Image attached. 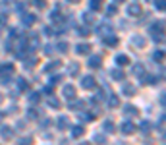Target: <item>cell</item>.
Listing matches in <instances>:
<instances>
[{"mask_svg":"<svg viewBox=\"0 0 166 145\" xmlns=\"http://www.w3.org/2000/svg\"><path fill=\"white\" fill-rule=\"evenodd\" d=\"M106 45H108V47H114V45H118V39H116V37H110V39H106Z\"/></svg>","mask_w":166,"mask_h":145,"instance_id":"cell-21","label":"cell"},{"mask_svg":"<svg viewBox=\"0 0 166 145\" xmlns=\"http://www.w3.org/2000/svg\"><path fill=\"white\" fill-rule=\"evenodd\" d=\"M83 132H85L83 126H75L74 130H71V135H74V137H79V135H83Z\"/></svg>","mask_w":166,"mask_h":145,"instance_id":"cell-13","label":"cell"},{"mask_svg":"<svg viewBox=\"0 0 166 145\" xmlns=\"http://www.w3.org/2000/svg\"><path fill=\"white\" fill-rule=\"evenodd\" d=\"M83 19L87 21V23H91V21H93V16H91V14H85V16H83Z\"/></svg>","mask_w":166,"mask_h":145,"instance_id":"cell-33","label":"cell"},{"mask_svg":"<svg viewBox=\"0 0 166 145\" xmlns=\"http://www.w3.org/2000/svg\"><path fill=\"white\" fill-rule=\"evenodd\" d=\"M141 12H143L141 4H128V14L129 16H141Z\"/></svg>","mask_w":166,"mask_h":145,"instance_id":"cell-2","label":"cell"},{"mask_svg":"<svg viewBox=\"0 0 166 145\" xmlns=\"http://www.w3.org/2000/svg\"><path fill=\"white\" fill-rule=\"evenodd\" d=\"M114 2H118V4H120V2H124V0H114Z\"/></svg>","mask_w":166,"mask_h":145,"instance_id":"cell-38","label":"cell"},{"mask_svg":"<svg viewBox=\"0 0 166 145\" xmlns=\"http://www.w3.org/2000/svg\"><path fill=\"white\" fill-rule=\"evenodd\" d=\"M14 74V66L12 64H4L2 66V77H10Z\"/></svg>","mask_w":166,"mask_h":145,"instance_id":"cell-5","label":"cell"},{"mask_svg":"<svg viewBox=\"0 0 166 145\" xmlns=\"http://www.w3.org/2000/svg\"><path fill=\"white\" fill-rule=\"evenodd\" d=\"M0 135H2L4 139H10V137H12V130H10L8 126H2V130H0Z\"/></svg>","mask_w":166,"mask_h":145,"instance_id":"cell-8","label":"cell"},{"mask_svg":"<svg viewBox=\"0 0 166 145\" xmlns=\"http://www.w3.org/2000/svg\"><path fill=\"white\" fill-rule=\"evenodd\" d=\"M108 105H110V106H118V99H116V95H110V99H108Z\"/></svg>","mask_w":166,"mask_h":145,"instance_id":"cell-19","label":"cell"},{"mask_svg":"<svg viewBox=\"0 0 166 145\" xmlns=\"http://www.w3.org/2000/svg\"><path fill=\"white\" fill-rule=\"evenodd\" d=\"M97 33L103 35V37H106V35H112V27H110V25H100V27L97 29Z\"/></svg>","mask_w":166,"mask_h":145,"instance_id":"cell-4","label":"cell"},{"mask_svg":"<svg viewBox=\"0 0 166 145\" xmlns=\"http://www.w3.org/2000/svg\"><path fill=\"white\" fill-rule=\"evenodd\" d=\"M37 116H39L37 110H29V118H37Z\"/></svg>","mask_w":166,"mask_h":145,"instance_id":"cell-35","label":"cell"},{"mask_svg":"<svg viewBox=\"0 0 166 145\" xmlns=\"http://www.w3.org/2000/svg\"><path fill=\"white\" fill-rule=\"evenodd\" d=\"M64 97L66 99H75V87L74 85H66L64 87Z\"/></svg>","mask_w":166,"mask_h":145,"instance_id":"cell-3","label":"cell"},{"mask_svg":"<svg viewBox=\"0 0 166 145\" xmlns=\"http://www.w3.org/2000/svg\"><path fill=\"white\" fill-rule=\"evenodd\" d=\"M58 50H60V52H68V43H60Z\"/></svg>","mask_w":166,"mask_h":145,"instance_id":"cell-22","label":"cell"},{"mask_svg":"<svg viewBox=\"0 0 166 145\" xmlns=\"http://www.w3.org/2000/svg\"><path fill=\"white\" fill-rule=\"evenodd\" d=\"M95 85H97V81H95V77H93V76H85L81 79V87H83V89H93Z\"/></svg>","mask_w":166,"mask_h":145,"instance_id":"cell-1","label":"cell"},{"mask_svg":"<svg viewBox=\"0 0 166 145\" xmlns=\"http://www.w3.org/2000/svg\"><path fill=\"white\" fill-rule=\"evenodd\" d=\"M116 62L120 64V66H128V64H129V58H128L126 54H120V56L116 58Z\"/></svg>","mask_w":166,"mask_h":145,"instance_id":"cell-10","label":"cell"},{"mask_svg":"<svg viewBox=\"0 0 166 145\" xmlns=\"http://www.w3.org/2000/svg\"><path fill=\"white\" fill-rule=\"evenodd\" d=\"M45 52H47V54H52V52H54V47H50V45L45 47Z\"/></svg>","mask_w":166,"mask_h":145,"instance_id":"cell-34","label":"cell"},{"mask_svg":"<svg viewBox=\"0 0 166 145\" xmlns=\"http://www.w3.org/2000/svg\"><path fill=\"white\" fill-rule=\"evenodd\" d=\"M60 66V62H50V64H47V68H45V72H54L56 68Z\"/></svg>","mask_w":166,"mask_h":145,"instance_id":"cell-14","label":"cell"},{"mask_svg":"<svg viewBox=\"0 0 166 145\" xmlns=\"http://www.w3.org/2000/svg\"><path fill=\"white\" fill-rule=\"evenodd\" d=\"M68 2H71V4H77V2H79V0H68Z\"/></svg>","mask_w":166,"mask_h":145,"instance_id":"cell-37","label":"cell"},{"mask_svg":"<svg viewBox=\"0 0 166 145\" xmlns=\"http://www.w3.org/2000/svg\"><path fill=\"white\" fill-rule=\"evenodd\" d=\"M133 43H135V45H139V47H143V45H145V39H141V37H135V39H133Z\"/></svg>","mask_w":166,"mask_h":145,"instance_id":"cell-25","label":"cell"},{"mask_svg":"<svg viewBox=\"0 0 166 145\" xmlns=\"http://www.w3.org/2000/svg\"><path fill=\"white\" fill-rule=\"evenodd\" d=\"M70 126V120L66 118V116H60V118H58V128L60 130H66Z\"/></svg>","mask_w":166,"mask_h":145,"instance_id":"cell-7","label":"cell"},{"mask_svg":"<svg viewBox=\"0 0 166 145\" xmlns=\"http://www.w3.org/2000/svg\"><path fill=\"white\" fill-rule=\"evenodd\" d=\"M162 58H164V54L160 52V50H158V52H155V60H162Z\"/></svg>","mask_w":166,"mask_h":145,"instance_id":"cell-32","label":"cell"},{"mask_svg":"<svg viewBox=\"0 0 166 145\" xmlns=\"http://www.w3.org/2000/svg\"><path fill=\"white\" fill-rule=\"evenodd\" d=\"M149 128H151V124H149V122H143V124H141V132H149Z\"/></svg>","mask_w":166,"mask_h":145,"instance_id":"cell-26","label":"cell"},{"mask_svg":"<svg viewBox=\"0 0 166 145\" xmlns=\"http://www.w3.org/2000/svg\"><path fill=\"white\" fill-rule=\"evenodd\" d=\"M35 6H37V8H45L47 2H45V0H35Z\"/></svg>","mask_w":166,"mask_h":145,"instance_id":"cell-27","label":"cell"},{"mask_svg":"<svg viewBox=\"0 0 166 145\" xmlns=\"http://www.w3.org/2000/svg\"><path fill=\"white\" fill-rule=\"evenodd\" d=\"M122 132H124V134H133L135 126L132 124V122H124V124H122Z\"/></svg>","mask_w":166,"mask_h":145,"instance_id":"cell-6","label":"cell"},{"mask_svg":"<svg viewBox=\"0 0 166 145\" xmlns=\"http://www.w3.org/2000/svg\"><path fill=\"white\" fill-rule=\"evenodd\" d=\"M35 21H37V18H35V16H31V14H27V16L23 18V23H25V25H33Z\"/></svg>","mask_w":166,"mask_h":145,"instance_id":"cell-12","label":"cell"},{"mask_svg":"<svg viewBox=\"0 0 166 145\" xmlns=\"http://www.w3.org/2000/svg\"><path fill=\"white\" fill-rule=\"evenodd\" d=\"M100 8V0H91V10H99Z\"/></svg>","mask_w":166,"mask_h":145,"instance_id":"cell-20","label":"cell"},{"mask_svg":"<svg viewBox=\"0 0 166 145\" xmlns=\"http://www.w3.org/2000/svg\"><path fill=\"white\" fill-rule=\"evenodd\" d=\"M75 50H77V54H87L89 50H91V47H89V45H77Z\"/></svg>","mask_w":166,"mask_h":145,"instance_id":"cell-11","label":"cell"},{"mask_svg":"<svg viewBox=\"0 0 166 145\" xmlns=\"http://www.w3.org/2000/svg\"><path fill=\"white\" fill-rule=\"evenodd\" d=\"M29 101H31V103H39V95H37V93H33V95L29 97Z\"/></svg>","mask_w":166,"mask_h":145,"instance_id":"cell-30","label":"cell"},{"mask_svg":"<svg viewBox=\"0 0 166 145\" xmlns=\"http://www.w3.org/2000/svg\"><path fill=\"white\" fill-rule=\"evenodd\" d=\"M77 70H79V68H77V64H71V66H70V74H71V76H75V74H77Z\"/></svg>","mask_w":166,"mask_h":145,"instance_id":"cell-24","label":"cell"},{"mask_svg":"<svg viewBox=\"0 0 166 145\" xmlns=\"http://www.w3.org/2000/svg\"><path fill=\"white\" fill-rule=\"evenodd\" d=\"M79 35H81V37H87V35H89V29H87V27L79 29Z\"/></svg>","mask_w":166,"mask_h":145,"instance_id":"cell-29","label":"cell"},{"mask_svg":"<svg viewBox=\"0 0 166 145\" xmlns=\"http://www.w3.org/2000/svg\"><path fill=\"white\" fill-rule=\"evenodd\" d=\"M99 66H100V58L91 56V58H89V68H99Z\"/></svg>","mask_w":166,"mask_h":145,"instance_id":"cell-9","label":"cell"},{"mask_svg":"<svg viewBox=\"0 0 166 145\" xmlns=\"http://www.w3.org/2000/svg\"><path fill=\"white\" fill-rule=\"evenodd\" d=\"M48 105H52L54 108H58V106H60V103H58L56 99H48Z\"/></svg>","mask_w":166,"mask_h":145,"instance_id":"cell-28","label":"cell"},{"mask_svg":"<svg viewBox=\"0 0 166 145\" xmlns=\"http://www.w3.org/2000/svg\"><path fill=\"white\" fill-rule=\"evenodd\" d=\"M112 77L114 79H124V72L122 70H112Z\"/></svg>","mask_w":166,"mask_h":145,"instance_id":"cell-15","label":"cell"},{"mask_svg":"<svg viewBox=\"0 0 166 145\" xmlns=\"http://www.w3.org/2000/svg\"><path fill=\"white\" fill-rule=\"evenodd\" d=\"M95 141H104V135H95Z\"/></svg>","mask_w":166,"mask_h":145,"instance_id":"cell-36","label":"cell"},{"mask_svg":"<svg viewBox=\"0 0 166 145\" xmlns=\"http://www.w3.org/2000/svg\"><path fill=\"white\" fill-rule=\"evenodd\" d=\"M156 8L158 10H164V0H156Z\"/></svg>","mask_w":166,"mask_h":145,"instance_id":"cell-31","label":"cell"},{"mask_svg":"<svg viewBox=\"0 0 166 145\" xmlns=\"http://www.w3.org/2000/svg\"><path fill=\"white\" fill-rule=\"evenodd\" d=\"M18 87H19L21 91H25V89H27V83H25V79H19V81H18Z\"/></svg>","mask_w":166,"mask_h":145,"instance_id":"cell-23","label":"cell"},{"mask_svg":"<svg viewBox=\"0 0 166 145\" xmlns=\"http://www.w3.org/2000/svg\"><path fill=\"white\" fill-rule=\"evenodd\" d=\"M126 114L135 116V114H137V108H135V106H126Z\"/></svg>","mask_w":166,"mask_h":145,"instance_id":"cell-17","label":"cell"},{"mask_svg":"<svg viewBox=\"0 0 166 145\" xmlns=\"http://www.w3.org/2000/svg\"><path fill=\"white\" fill-rule=\"evenodd\" d=\"M104 132H108V134L114 132V124L112 122H104Z\"/></svg>","mask_w":166,"mask_h":145,"instance_id":"cell-18","label":"cell"},{"mask_svg":"<svg viewBox=\"0 0 166 145\" xmlns=\"http://www.w3.org/2000/svg\"><path fill=\"white\" fill-rule=\"evenodd\" d=\"M124 93H126V95H133V93H135V87H133V85H124Z\"/></svg>","mask_w":166,"mask_h":145,"instance_id":"cell-16","label":"cell"}]
</instances>
